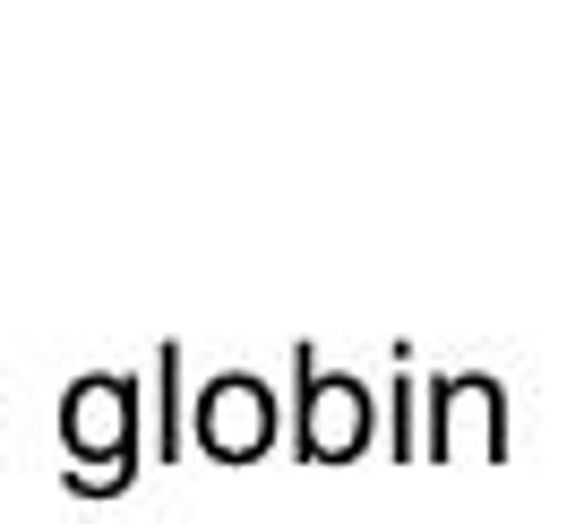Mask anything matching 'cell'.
<instances>
[{"mask_svg":"<svg viewBox=\"0 0 567 524\" xmlns=\"http://www.w3.org/2000/svg\"><path fill=\"white\" fill-rule=\"evenodd\" d=\"M292 370H301V413H292L301 430H292V455H301V464H344V455L370 448V395H361L353 379H327L310 352H301Z\"/></svg>","mask_w":567,"mask_h":524,"instance_id":"obj_1","label":"cell"},{"mask_svg":"<svg viewBox=\"0 0 567 524\" xmlns=\"http://www.w3.org/2000/svg\"><path fill=\"white\" fill-rule=\"evenodd\" d=\"M189 439L207 455H224V464H249V455L276 448V395L258 379H207V395H198V421H189Z\"/></svg>","mask_w":567,"mask_h":524,"instance_id":"obj_2","label":"cell"}]
</instances>
